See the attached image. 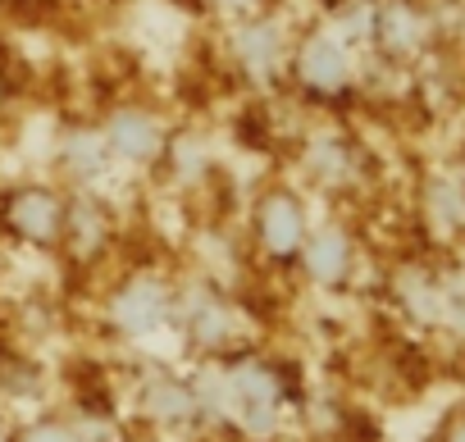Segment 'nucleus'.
I'll list each match as a JSON object with an SVG mask.
<instances>
[{
  "label": "nucleus",
  "instance_id": "obj_1",
  "mask_svg": "<svg viewBox=\"0 0 465 442\" xmlns=\"http://www.w3.org/2000/svg\"><path fill=\"white\" fill-rule=\"evenodd\" d=\"M142 410H146L155 424H164V428H187V424L201 419V415H196V392H192V383H183V378H151V383L142 388Z\"/></svg>",
  "mask_w": 465,
  "mask_h": 442
},
{
  "label": "nucleus",
  "instance_id": "obj_2",
  "mask_svg": "<svg viewBox=\"0 0 465 442\" xmlns=\"http://www.w3.org/2000/svg\"><path fill=\"white\" fill-rule=\"evenodd\" d=\"M169 319V297L160 283H133L114 301V324L124 333H155Z\"/></svg>",
  "mask_w": 465,
  "mask_h": 442
},
{
  "label": "nucleus",
  "instance_id": "obj_3",
  "mask_svg": "<svg viewBox=\"0 0 465 442\" xmlns=\"http://www.w3.org/2000/svg\"><path fill=\"white\" fill-rule=\"evenodd\" d=\"M370 28H374V37L383 42V51H392V55H406V51H415V46L424 42V19H420L411 5H401V0L383 5V10L370 19Z\"/></svg>",
  "mask_w": 465,
  "mask_h": 442
},
{
  "label": "nucleus",
  "instance_id": "obj_4",
  "mask_svg": "<svg viewBox=\"0 0 465 442\" xmlns=\"http://www.w3.org/2000/svg\"><path fill=\"white\" fill-rule=\"evenodd\" d=\"M302 78L315 92H338L347 83V55L333 37H311L302 51Z\"/></svg>",
  "mask_w": 465,
  "mask_h": 442
},
{
  "label": "nucleus",
  "instance_id": "obj_5",
  "mask_svg": "<svg viewBox=\"0 0 465 442\" xmlns=\"http://www.w3.org/2000/svg\"><path fill=\"white\" fill-rule=\"evenodd\" d=\"M10 219H15V229H19L24 238L46 242V238H55V229H60V205H55L51 192H24V196H15Z\"/></svg>",
  "mask_w": 465,
  "mask_h": 442
},
{
  "label": "nucleus",
  "instance_id": "obj_6",
  "mask_svg": "<svg viewBox=\"0 0 465 442\" xmlns=\"http://www.w3.org/2000/svg\"><path fill=\"white\" fill-rule=\"evenodd\" d=\"M261 233H265V247H270L274 256L297 251V247H302V210H297V201L274 196V201L265 205V214H261Z\"/></svg>",
  "mask_w": 465,
  "mask_h": 442
},
{
  "label": "nucleus",
  "instance_id": "obj_7",
  "mask_svg": "<svg viewBox=\"0 0 465 442\" xmlns=\"http://www.w3.org/2000/svg\"><path fill=\"white\" fill-rule=\"evenodd\" d=\"M110 146L128 160H151L160 151V128L142 114H114L110 119Z\"/></svg>",
  "mask_w": 465,
  "mask_h": 442
},
{
  "label": "nucleus",
  "instance_id": "obj_8",
  "mask_svg": "<svg viewBox=\"0 0 465 442\" xmlns=\"http://www.w3.org/2000/svg\"><path fill=\"white\" fill-rule=\"evenodd\" d=\"M306 265H311L315 283H338V279L347 274V238L333 233V229H324V233L306 247Z\"/></svg>",
  "mask_w": 465,
  "mask_h": 442
},
{
  "label": "nucleus",
  "instance_id": "obj_9",
  "mask_svg": "<svg viewBox=\"0 0 465 442\" xmlns=\"http://www.w3.org/2000/svg\"><path fill=\"white\" fill-rule=\"evenodd\" d=\"M64 164H69L74 173H83V178H96V173L105 169V142L92 137V133H74V137L64 142Z\"/></svg>",
  "mask_w": 465,
  "mask_h": 442
},
{
  "label": "nucleus",
  "instance_id": "obj_10",
  "mask_svg": "<svg viewBox=\"0 0 465 442\" xmlns=\"http://www.w3.org/2000/svg\"><path fill=\"white\" fill-rule=\"evenodd\" d=\"M242 60H247V69L256 78H265L274 69V60H279V33L274 28H252L242 37Z\"/></svg>",
  "mask_w": 465,
  "mask_h": 442
},
{
  "label": "nucleus",
  "instance_id": "obj_11",
  "mask_svg": "<svg viewBox=\"0 0 465 442\" xmlns=\"http://www.w3.org/2000/svg\"><path fill=\"white\" fill-rule=\"evenodd\" d=\"M187 329H192V338H196L201 347H219V342L228 338V310L214 306V301H201V306L192 310Z\"/></svg>",
  "mask_w": 465,
  "mask_h": 442
},
{
  "label": "nucleus",
  "instance_id": "obj_12",
  "mask_svg": "<svg viewBox=\"0 0 465 442\" xmlns=\"http://www.w3.org/2000/svg\"><path fill=\"white\" fill-rule=\"evenodd\" d=\"M433 214L442 219V229H460L465 224V196L451 182H438L433 187Z\"/></svg>",
  "mask_w": 465,
  "mask_h": 442
},
{
  "label": "nucleus",
  "instance_id": "obj_13",
  "mask_svg": "<svg viewBox=\"0 0 465 442\" xmlns=\"http://www.w3.org/2000/svg\"><path fill=\"white\" fill-rule=\"evenodd\" d=\"M19 442H78V433L64 428V424H51V419H46V424H33Z\"/></svg>",
  "mask_w": 465,
  "mask_h": 442
},
{
  "label": "nucleus",
  "instance_id": "obj_14",
  "mask_svg": "<svg viewBox=\"0 0 465 442\" xmlns=\"http://www.w3.org/2000/svg\"><path fill=\"white\" fill-rule=\"evenodd\" d=\"M438 442H465V410H460V415H451V419L442 424Z\"/></svg>",
  "mask_w": 465,
  "mask_h": 442
},
{
  "label": "nucleus",
  "instance_id": "obj_15",
  "mask_svg": "<svg viewBox=\"0 0 465 442\" xmlns=\"http://www.w3.org/2000/svg\"><path fill=\"white\" fill-rule=\"evenodd\" d=\"M228 5H247V0H228Z\"/></svg>",
  "mask_w": 465,
  "mask_h": 442
}]
</instances>
